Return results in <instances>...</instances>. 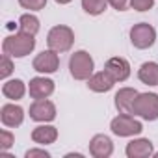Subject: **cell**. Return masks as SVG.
<instances>
[{
	"instance_id": "4316f807",
	"label": "cell",
	"mask_w": 158,
	"mask_h": 158,
	"mask_svg": "<svg viewBox=\"0 0 158 158\" xmlns=\"http://www.w3.org/2000/svg\"><path fill=\"white\" fill-rule=\"evenodd\" d=\"M58 4H69V2H73V0H56Z\"/></svg>"
},
{
	"instance_id": "52a82bcc",
	"label": "cell",
	"mask_w": 158,
	"mask_h": 158,
	"mask_svg": "<svg viewBox=\"0 0 158 158\" xmlns=\"http://www.w3.org/2000/svg\"><path fill=\"white\" fill-rule=\"evenodd\" d=\"M32 67H34V71H37L41 74H52V73H56L60 69V56L52 48L43 50L41 54H37L34 58Z\"/></svg>"
},
{
	"instance_id": "83f0119b",
	"label": "cell",
	"mask_w": 158,
	"mask_h": 158,
	"mask_svg": "<svg viewBox=\"0 0 158 158\" xmlns=\"http://www.w3.org/2000/svg\"><path fill=\"white\" fill-rule=\"evenodd\" d=\"M152 156H156V158H158V152H154V154H152Z\"/></svg>"
},
{
	"instance_id": "5bb4252c",
	"label": "cell",
	"mask_w": 158,
	"mask_h": 158,
	"mask_svg": "<svg viewBox=\"0 0 158 158\" xmlns=\"http://www.w3.org/2000/svg\"><path fill=\"white\" fill-rule=\"evenodd\" d=\"M136 97H138V89H134V88H121L115 93V97H114L117 112L119 114H132Z\"/></svg>"
},
{
	"instance_id": "9a60e30c",
	"label": "cell",
	"mask_w": 158,
	"mask_h": 158,
	"mask_svg": "<svg viewBox=\"0 0 158 158\" xmlns=\"http://www.w3.org/2000/svg\"><path fill=\"white\" fill-rule=\"evenodd\" d=\"M114 84H115V80L108 74L106 69L99 71V73H93L91 78L88 80V88L91 91H95V93H106V91H110L114 88Z\"/></svg>"
},
{
	"instance_id": "ffe728a7",
	"label": "cell",
	"mask_w": 158,
	"mask_h": 158,
	"mask_svg": "<svg viewBox=\"0 0 158 158\" xmlns=\"http://www.w3.org/2000/svg\"><path fill=\"white\" fill-rule=\"evenodd\" d=\"M108 8V0H82V10L88 15H102Z\"/></svg>"
},
{
	"instance_id": "cb8c5ba5",
	"label": "cell",
	"mask_w": 158,
	"mask_h": 158,
	"mask_svg": "<svg viewBox=\"0 0 158 158\" xmlns=\"http://www.w3.org/2000/svg\"><path fill=\"white\" fill-rule=\"evenodd\" d=\"M154 6V0H130V8L136 11H149Z\"/></svg>"
},
{
	"instance_id": "484cf974",
	"label": "cell",
	"mask_w": 158,
	"mask_h": 158,
	"mask_svg": "<svg viewBox=\"0 0 158 158\" xmlns=\"http://www.w3.org/2000/svg\"><path fill=\"white\" fill-rule=\"evenodd\" d=\"M108 4H110L114 10H117V11H125L127 6L130 4V0H108Z\"/></svg>"
},
{
	"instance_id": "7402d4cb",
	"label": "cell",
	"mask_w": 158,
	"mask_h": 158,
	"mask_svg": "<svg viewBox=\"0 0 158 158\" xmlns=\"http://www.w3.org/2000/svg\"><path fill=\"white\" fill-rule=\"evenodd\" d=\"M13 143H15V136L10 130H2V132H0V151H2V152L10 151L13 147Z\"/></svg>"
},
{
	"instance_id": "2e32d148",
	"label": "cell",
	"mask_w": 158,
	"mask_h": 158,
	"mask_svg": "<svg viewBox=\"0 0 158 158\" xmlns=\"http://www.w3.org/2000/svg\"><path fill=\"white\" fill-rule=\"evenodd\" d=\"M58 139V128L52 125H39L32 130V141L37 145H50Z\"/></svg>"
},
{
	"instance_id": "6da1fadb",
	"label": "cell",
	"mask_w": 158,
	"mask_h": 158,
	"mask_svg": "<svg viewBox=\"0 0 158 158\" xmlns=\"http://www.w3.org/2000/svg\"><path fill=\"white\" fill-rule=\"evenodd\" d=\"M34 48H35V35L24 34L21 30L17 34L8 35L2 43L4 54H10L11 58H24V56L32 54Z\"/></svg>"
},
{
	"instance_id": "d6986e66",
	"label": "cell",
	"mask_w": 158,
	"mask_h": 158,
	"mask_svg": "<svg viewBox=\"0 0 158 158\" xmlns=\"http://www.w3.org/2000/svg\"><path fill=\"white\" fill-rule=\"evenodd\" d=\"M39 19L35 17V15H32V13H24V15H21V19H19V30L21 32H24V34H30V35H35L37 32H39Z\"/></svg>"
},
{
	"instance_id": "7c38bea8",
	"label": "cell",
	"mask_w": 158,
	"mask_h": 158,
	"mask_svg": "<svg viewBox=\"0 0 158 158\" xmlns=\"http://www.w3.org/2000/svg\"><path fill=\"white\" fill-rule=\"evenodd\" d=\"M89 154L93 158H110L114 154V141L106 134H95L89 141Z\"/></svg>"
},
{
	"instance_id": "ac0fdd59",
	"label": "cell",
	"mask_w": 158,
	"mask_h": 158,
	"mask_svg": "<svg viewBox=\"0 0 158 158\" xmlns=\"http://www.w3.org/2000/svg\"><path fill=\"white\" fill-rule=\"evenodd\" d=\"M138 78L145 86H158V63L156 61H145L138 69Z\"/></svg>"
},
{
	"instance_id": "ba28073f",
	"label": "cell",
	"mask_w": 158,
	"mask_h": 158,
	"mask_svg": "<svg viewBox=\"0 0 158 158\" xmlns=\"http://www.w3.org/2000/svg\"><path fill=\"white\" fill-rule=\"evenodd\" d=\"M30 119L37 123H50L56 119V106L48 99H37L30 106Z\"/></svg>"
},
{
	"instance_id": "277c9868",
	"label": "cell",
	"mask_w": 158,
	"mask_h": 158,
	"mask_svg": "<svg viewBox=\"0 0 158 158\" xmlns=\"http://www.w3.org/2000/svg\"><path fill=\"white\" fill-rule=\"evenodd\" d=\"M110 128L115 136L119 138H130V136H138L143 130L141 121H138L132 114H119L117 117L112 119Z\"/></svg>"
},
{
	"instance_id": "3957f363",
	"label": "cell",
	"mask_w": 158,
	"mask_h": 158,
	"mask_svg": "<svg viewBox=\"0 0 158 158\" xmlns=\"http://www.w3.org/2000/svg\"><path fill=\"white\" fill-rule=\"evenodd\" d=\"M74 43V32L65 26V24H58V26H52L48 30V35H47V45L48 48L56 50L58 54H63V52H69L71 47Z\"/></svg>"
},
{
	"instance_id": "8fae6325",
	"label": "cell",
	"mask_w": 158,
	"mask_h": 158,
	"mask_svg": "<svg viewBox=\"0 0 158 158\" xmlns=\"http://www.w3.org/2000/svg\"><path fill=\"white\" fill-rule=\"evenodd\" d=\"M104 69L108 71V74L114 78L115 82H125L127 78L130 76V63L128 60L121 58V56H114L106 61Z\"/></svg>"
},
{
	"instance_id": "d4e9b609",
	"label": "cell",
	"mask_w": 158,
	"mask_h": 158,
	"mask_svg": "<svg viewBox=\"0 0 158 158\" xmlns=\"http://www.w3.org/2000/svg\"><path fill=\"white\" fill-rule=\"evenodd\" d=\"M24 156L26 158H50V152L45 149H30V151H26Z\"/></svg>"
},
{
	"instance_id": "4fadbf2b",
	"label": "cell",
	"mask_w": 158,
	"mask_h": 158,
	"mask_svg": "<svg viewBox=\"0 0 158 158\" xmlns=\"http://www.w3.org/2000/svg\"><path fill=\"white\" fill-rule=\"evenodd\" d=\"M127 156L128 158H149L154 154V147H152V141L147 139V138H136L132 141L127 143V149H125Z\"/></svg>"
},
{
	"instance_id": "30bf717a",
	"label": "cell",
	"mask_w": 158,
	"mask_h": 158,
	"mask_svg": "<svg viewBox=\"0 0 158 158\" xmlns=\"http://www.w3.org/2000/svg\"><path fill=\"white\" fill-rule=\"evenodd\" d=\"M28 93L34 101L37 99H48L54 93V82L47 76H35L28 84Z\"/></svg>"
},
{
	"instance_id": "9c48e42d",
	"label": "cell",
	"mask_w": 158,
	"mask_h": 158,
	"mask_svg": "<svg viewBox=\"0 0 158 158\" xmlns=\"http://www.w3.org/2000/svg\"><path fill=\"white\" fill-rule=\"evenodd\" d=\"M0 121H2V125L8 127V128H17L24 121V110L19 104H13V102L4 104L0 108Z\"/></svg>"
},
{
	"instance_id": "5b68a950",
	"label": "cell",
	"mask_w": 158,
	"mask_h": 158,
	"mask_svg": "<svg viewBox=\"0 0 158 158\" xmlns=\"http://www.w3.org/2000/svg\"><path fill=\"white\" fill-rule=\"evenodd\" d=\"M132 114L145 121H156L158 119V95L156 93H138Z\"/></svg>"
},
{
	"instance_id": "8992f818",
	"label": "cell",
	"mask_w": 158,
	"mask_h": 158,
	"mask_svg": "<svg viewBox=\"0 0 158 158\" xmlns=\"http://www.w3.org/2000/svg\"><path fill=\"white\" fill-rule=\"evenodd\" d=\"M156 41V30L149 24V23H138L130 28V43L143 50V48H149L152 47Z\"/></svg>"
},
{
	"instance_id": "603a6c76",
	"label": "cell",
	"mask_w": 158,
	"mask_h": 158,
	"mask_svg": "<svg viewBox=\"0 0 158 158\" xmlns=\"http://www.w3.org/2000/svg\"><path fill=\"white\" fill-rule=\"evenodd\" d=\"M21 8L30 10V11H41L47 6V0H19Z\"/></svg>"
},
{
	"instance_id": "7a4b0ae2",
	"label": "cell",
	"mask_w": 158,
	"mask_h": 158,
	"mask_svg": "<svg viewBox=\"0 0 158 158\" xmlns=\"http://www.w3.org/2000/svg\"><path fill=\"white\" fill-rule=\"evenodd\" d=\"M95 69V61L88 50H76L69 58V73L74 80H89Z\"/></svg>"
},
{
	"instance_id": "44dd1931",
	"label": "cell",
	"mask_w": 158,
	"mask_h": 158,
	"mask_svg": "<svg viewBox=\"0 0 158 158\" xmlns=\"http://www.w3.org/2000/svg\"><path fill=\"white\" fill-rule=\"evenodd\" d=\"M13 73V61L10 54H2V61H0V78L6 80V78Z\"/></svg>"
},
{
	"instance_id": "e0dca14e",
	"label": "cell",
	"mask_w": 158,
	"mask_h": 158,
	"mask_svg": "<svg viewBox=\"0 0 158 158\" xmlns=\"http://www.w3.org/2000/svg\"><path fill=\"white\" fill-rule=\"evenodd\" d=\"M26 93V84L21 80V78H11V80H6L2 86V95L10 101H19L23 99Z\"/></svg>"
}]
</instances>
